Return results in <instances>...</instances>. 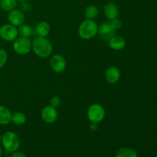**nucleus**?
I'll use <instances>...</instances> for the list:
<instances>
[{
    "label": "nucleus",
    "instance_id": "f257e3e1",
    "mask_svg": "<svg viewBox=\"0 0 157 157\" xmlns=\"http://www.w3.org/2000/svg\"><path fill=\"white\" fill-rule=\"evenodd\" d=\"M32 50L38 58H46L52 54L53 45L47 38L38 36L32 41Z\"/></svg>",
    "mask_w": 157,
    "mask_h": 157
},
{
    "label": "nucleus",
    "instance_id": "f03ea898",
    "mask_svg": "<svg viewBox=\"0 0 157 157\" xmlns=\"http://www.w3.org/2000/svg\"><path fill=\"white\" fill-rule=\"evenodd\" d=\"M1 144L6 152L12 153L19 149L21 141L16 133L13 131H6L2 136Z\"/></svg>",
    "mask_w": 157,
    "mask_h": 157
},
{
    "label": "nucleus",
    "instance_id": "1a4fd4ad",
    "mask_svg": "<svg viewBox=\"0 0 157 157\" xmlns=\"http://www.w3.org/2000/svg\"><path fill=\"white\" fill-rule=\"evenodd\" d=\"M98 34L104 41H108L110 38L116 35V31L111 27L110 22H103L98 26Z\"/></svg>",
    "mask_w": 157,
    "mask_h": 157
},
{
    "label": "nucleus",
    "instance_id": "412c9836",
    "mask_svg": "<svg viewBox=\"0 0 157 157\" xmlns=\"http://www.w3.org/2000/svg\"><path fill=\"white\" fill-rule=\"evenodd\" d=\"M8 61V53L6 50L0 48V69L2 68Z\"/></svg>",
    "mask_w": 157,
    "mask_h": 157
},
{
    "label": "nucleus",
    "instance_id": "6ab92c4d",
    "mask_svg": "<svg viewBox=\"0 0 157 157\" xmlns=\"http://www.w3.org/2000/svg\"><path fill=\"white\" fill-rule=\"evenodd\" d=\"M17 0H0V8L5 12H10L15 9Z\"/></svg>",
    "mask_w": 157,
    "mask_h": 157
},
{
    "label": "nucleus",
    "instance_id": "c85d7f7f",
    "mask_svg": "<svg viewBox=\"0 0 157 157\" xmlns=\"http://www.w3.org/2000/svg\"><path fill=\"white\" fill-rule=\"evenodd\" d=\"M155 157H157V156H155Z\"/></svg>",
    "mask_w": 157,
    "mask_h": 157
},
{
    "label": "nucleus",
    "instance_id": "ddd939ff",
    "mask_svg": "<svg viewBox=\"0 0 157 157\" xmlns=\"http://www.w3.org/2000/svg\"><path fill=\"white\" fill-rule=\"evenodd\" d=\"M109 47L114 51H121L125 48L126 46V40L123 37L116 35L112 37L111 38L107 41Z\"/></svg>",
    "mask_w": 157,
    "mask_h": 157
},
{
    "label": "nucleus",
    "instance_id": "a878e982",
    "mask_svg": "<svg viewBox=\"0 0 157 157\" xmlns=\"http://www.w3.org/2000/svg\"><path fill=\"white\" fill-rule=\"evenodd\" d=\"M2 153H3L2 148V147H0V157H2Z\"/></svg>",
    "mask_w": 157,
    "mask_h": 157
},
{
    "label": "nucleus",
    "instance_id": "9b49d317",
    "mask_svg": "<svg viewBox=\"0 0 157 157\" xmlns=\"http://www.w3.org/2000/svg\"><path fill=\"white\" fill-rule=\"evenodd\" d=\"M121 73L120 69L116 66H110L107 69L105 73V78L107 83L110 84H115L121 79Z\"/></svg>",
    "mask_w": 157,
    "mask_h": 157
},
{
    "label": "nucleus",
    "instance_id": "7ed1b4c3",
    "mask_svg": "<svg viewBox=\"0 0 157 157\" xmlns=\"http://www.w3.org/2000/svg\"><path fill=\"white\" fill-rule=\"evenodd\" d=\"M78 32L82 39H92L98 34V25L94 20L85 19L80 24Z\"/></svg>",
    "mask_w": 157,
    "mask_h": 157
},
{
    "label": "nucleus",
    "instance_id": "20e7f679",
    "mask_svg": "<svg viewBox=\"0 0 157 157\" xmlns=\"http://www.w3.org/2000/svg\"><path fill=\"white\" fill-rule=\"evenodd\" d=\"M87 116L90 122L100 124L104 120L106 116V111L104 107L101 104L95 103L88 107Z\"/></svg>",
    "mask_w": 157,
    "mask_h": 157
},
{
    "label": "nucleus",
    "instance_id": "393cba45",
    "mask_svg": "<svg viewBox=\"0 0 157 157\" xmlns=\"http://www.w3.org/2000/svg\"><path fill=\"white\" fill-rule=\"evenodd\" d=\"M89 128H90V130H92V131H96L98 129V124L90 122V125H89Z\"/></svg>",
    "mask_w": 157,
    "mask_h": 157
},
{
    "label": "nucleus",
    "instance_id": "a211bd4d",
    "mask_svg": "<svg viewBox=\"0 0 157 157\" xmlns=\"http://www.w3.org/2000/svg\"><path fill=\"white\" fill-rule=\"evenodd\" d=\"M26 121H27V117H26L25 114L22 112H15V113H12V122L16 126H21L23 124H25Z\"/></svg>",
    "mask_w": 157,
    "mask_h": 157
},
{
    "label": "nucleus",
    "instance_id": "4468645a",
    "mask_svg": "<svg viewBox=\"0 0 157 157\" xmlns=\"http://www.w3.org/2000/svg\"><path fill=\"white\" fill-rule=\"evenodd\" d=\"M12 113L7 107L0 105V125H8L12 122Z\"/></svg>",
    "mask_w": 157,
    "mask_h": 157
},
{
    "label": "nucleus",
    "instance_id": "0eeeda50",
    "mask_svg": "<svg viewBox=\"0 0 157 157\" xmlns=\"http://www.w3.org/2000/svg\"><path fill=\"white\" fill-rule=\"evenodd\" d=\"M50 66L52 70L56 74H61L65 71L67 67L66 60L62 55L56 54L52 56L50 61Z\"/></svg>",
    "mask_w": 157,
    "mask_h": 157
},
{
    "label": "nucleus",
    "instance_id": "2eb2a0df",
    "mask_svg": "<svg viewBox=\"0 0 157 157\" xmlns=\"http://www.w3.org/2000/svg\"><path fill=\"white\" fill-rule=\"evenodd\" d=\"M35 32L38 36L46 38L51 32V26L46 21H41L36 25Z\"/></svg>",
    "mask_w": 157,
    "mask_h": 157
},
{
    "label": "nucleus",
    "instance_id": "bb28decb",
    "mask_svg": "<svg viewBox=\"0 0 157 157\" xmlns=\"http://www.w3.org/2000/svg\"><path fill=\"white\" fill-rule=\"evenodd\" d=\"M2 135L1 133H0V143H1L2 141Z\"/></svg>",
    "mask_w": 157,
    "mask_h": 157
},
{
    "label": "nucleus",
    "instance_id": "39448f33",
    "mask_svg": "<svg viewBox=\"0 0 157 157\" xmlns=\"http://www.w3.org/2000/svg\"><path fill=\"white\" fill-rule=\"evenodd\" d=\"M13 50L17 55H28L32 49V42L29 38L18 37L13 41Z\"/></svg>",
    "mask_w": 157,
    "mask_h": 157
},
{
    "label": "nucleus",
    "instance_id": "aec40b11",
    "mask_svg": "<svg viewBox=\"0 0 157 157\" xmlns=\"http://www.w3.org/2000/svg\"><path fill=\"white\" fill-rule=\"evenodd\" d=\"M18 35H19L21 37H24V38H29V36L32 35V29L29 25L24 24V23H23L22 25L18 26Z\"/></svg>",
    "mask_w": 157,
    "mask_h": 157
},
{
    "label": "nucleus",
    "instance_id": "cd10ccee",
    "mask_svg": "<svg viewBox=\"0 0 157 157\" xmlns=\"http://www.w3.org/2000/svg\"><path fill=\"white\" fill-rule=\"evenodd\" d=\"M17 1H19V2H25V1H26V0H17Z\"/></svg>",
    "mask_w": 157,
    "mask_h": 157
},
{
    "label": "nucleus",
    "instance_id": "423d86ee",
    "mask_svg": "<svg viewBox=\"0 0 157 157\" xmlns=\"http://www.w3.org/2000/svg\"><path fill=\"white\" fill-rule=\"evenodd\" d=\"M18 29L9 24H4L0 27V38L6 41H13L18 38Z\"/></svg>",
    "mask_w": 157,
    "mask_h": 157
},
{
    "label": "nucleus",
    "instance_id": "6e6552de",
    "mask_svg": "<svg viewBox=\"0 0 157 157\" xmlns=\"http://www.w3.org/2000/svg\"><path fill=\"white\" fill-rule=\"evenodd\" d=\"M41 117L42 121L46 124H54L56 122L58 118V110L51 105H47L41 110Z\"/></svg>",
    "mask_w": 157,
    "mask_h": 157
},
{
    "label": "nucleus",
    "instance_id": "b1692460",
    "mask_svg": "<svg viewBox=\"0 0 157 157\" xmlns=\"http://www.w3.org/2000/svg\"><path fill=\"white\" fill-rule=\"evenodd\" d=\"M11 157H27L26 155L24 153L20 151H15L13 153H12V155H11Z\"/></svg>",
    "mask_w": 157,
    "mask_h": 157
},
{
    "label": "nucleus",
    "instance_id": "4be33fe9",
    "mask_svg": "<svg viewBox=\"0 0 157 157\" xmlns=\"http://www.w3.org/2000/svg\"><path fill=\"white\" fill-rule=\"evenodd\" d=\"M61 99H60L59 97L55 96L52 97L50 100V105L52 107H55V108H58L60 105H61Z\"/></svg>",
    "mask_w": 157,
    "mask_h": 157
},
{
    "label": "nucleus",
    "instance_id": "9d476101",
    "mask_svg": "<svg viewBox=\"0 0 157 157\" xmlns=\"http://www.w3.org/2000/svg\"><path fill=\"white\" fill-rule=\"evenodd\" d=\"M8 21L9 24L18 27L22 25L25 21V15L21 11L18 9H13V10L9 12L8 14Z\"/></svg>",
    "mask_w": 157,
    "mask_h": 157
},
{
    "label": "nucleus",
    "instance_id": "f8f14e48",
    "mask_svg": "<svg viewBox=\"0 0 157 157\" xmlns=\"http://www.w3.org/2000/svg\"><path fill=\"white\" fill-rule=\"evenodd\" d=\"M104 12L106 18L109 21H111V20L118 18V15H119V8H118V6L115 3L108 2L104 6Z\"/></svg>",
    "mask_w": 157,
    "mask_h": 157
},
{
    "label": "nucleus",
    "instance_id": "f3484780",
    "mask_svg": "<svg viewBox=\"0 0 157 157\" xmlns=\"http://www.w3.org/2000/svg\"><path fill=\"white\" fill-rule=\"evenodd\" d=\"M115 157H138L136 150L130 147H123L117 150Z\"/></svg>",
    "mask_w": 157,
    "mask_h": 157
},
{
    "label": "nucleus",
    "instance_id": "5701e85b",
    "mask_svg": "<svg viewBox=\"0 0 157 157\" xmlns=\"http://www.w3.org/2000/svg\"><path fill=\"white\" fill-rule=\"evenodd\" d=\"M110 23V25H111V27L113 28L115 31H117V30H118L119 29H121V27L122 26V21H121V20H120L118 18L111 20Z\"/></svg>",
    "mask_w": 157,
    "mask_h": 157
},
{
    "label": "nucleus",
    "instance_id": "dca6fc26",
    "mask_svg": "<svg viewBox=\"0 0 157 157\" xmlns=\"http://www.w3.org/2000/svg\"><path fill=\"white\" fill-rule=\"evenodd\" d=\"M99 9L98 6H94V5H90L87 6L84 11V16L86 19H91L94 20L99 15Z\"/></svg>",
    "mask_w": 157,
    "mask_h": 157
}]
</instances>
